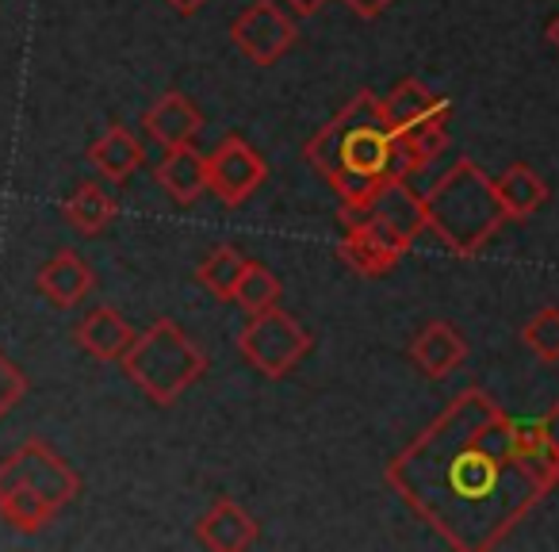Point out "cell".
Returning a JSON list of instances; mask_svg holds the SVG:
<instances>
[{
    "label": "cell",
    "mask_w": 559,
    "mask_h": 552,
    "mask_svg": "<svg viewBox=\"0 0 559 552\" xmlns=\"http://www.w3.org/2000/svg\"><path fill=\"white\" fill-rule=\"evenodd\" d=\"M513 419L483 388H464L388 465V488L449 549H498L544 498L510 437Z\"/></svg>",
    "instance_id": "1"
},
{
    "label": "cell",
    "mask_w": 559,
    "mask_h": 552,
    "mask_svg": "<svg viewBox=\"0 0 559 552\" xmlns=\"http://www.w3.org/2000/svg\"><path fill=\"white\" fill-rule=\"evenodd\" d=\"M426 223L437 238L444 242V249L456 257H475L490 238L498 234V226L506 223L502 203H498L495 180L479 169V162L460 157L452 162V169L429 188L426 196Z\"/></svg>",
    "instance_id": "2"
},
{
    "label": "cell",
    "mask_w": 559,
    "mask_h": 552,
    "mask_svg": "<svg viewBox=\"0 0 559 552\" xmlns=\"http://www.w3.org/2000/svg\"><path fill=\"white\" fill-rule=\"evenodd\" d=\"M119 365L139 384L142 396L154 399L157 407H173L207 373V353L173 319H157L134 338V345Z\"/></svg>",
    "instance_id": "3"
},
{
    "label": "cell",
    "mask_w": 559,
    "mask_h": 552,
    "mask_svg": "<svg viewBox=\"0 0 559 552\" xmlns=\"http://www.w3.org/2000/svg\"><path fill=\"white\" fill-rule=\"evenodd\" d=\"M238 350L261 376L280 380L311 353V334L276 304L261 315H249L246 330L238 334Z\"/></svg>",
    "instance_id": "4"
},
{
    "label": "cell",
    "mask_w": 559,
    "mask_h": 552,
    "mask_svg": "<svg viewBox=\"0 0 559 552\" xmlns=\"http://www.w3.org/2000/svg\"><path fill=\"white\" fill-rule=\"evenodd\" d=\"M9 488H35L62 510L66 503L78 498L81 475L47 442L32 437V442H24L16 453H9V457L0 460V491Z\"/></svg>",
    "instance_id": "5"
},
{
    "label": "cell",
    "mask_w": 559,
    "mask_h": 552,
    "mask_svg": "<svg viewBox=\"0 0 559 552\" xmlns=\"http://www.w3.org/2000/svg\"><path fill=\"white\" fill-rule=\"evenodd\" d=\"M230 39L253 66H276L296 47V20L280 9L276 0H253L230 27Z\"/></svg>",
    "instance_id": "6"
},
{
    "label": "cell",
    "mask_w": 559,
    "mask_h": 552,
    "mask_svg": "<svg viewBox=\"0 0 559 552\" xmlns=\"http://www.w3.org/2000/svg\"><path fill=\"white\" fill-rule=\"evenodd\" d=\"M264 177H269L264 157L238 134L223 139L215 154H207V192H215L218 203H226V208L246 203L264 185Z\"/></svg>",
    "instance_id": "7"
},
{
    "label": "cell",
    "mask_w": 559,
    "mask_h": 552,
    "mask_svg": "<svg viewBox=\"0 0 559 552\" xmlns=\"http://www.w3.org/2000/svg\"><path fill=\"white\" fill-rule=\"evenodd\" d=\"M372 223L383 238H391L406 254L414 246V238L421 231H429L426 200L406 180H383L380 192L372 196Z\"/></svg>",
    "instance_id": "8"
},
{
    "label": "cell",
    "mask_w": 559,
    "mask_h": 552,
    "mask_svg": "<svg viewBox=\"0 0 559 552\" xmlns=\"http://www.w3.org/2000/svg\"><path fill=\"white\" fill-rule=\"evenodd\" d=\"M380 116V96L372 93V89H360L357 96H353L349 104H345L342 111H337L334 119H330L326 127H319V134H314L311 142L304 146L307 162L314 165V169L322 173V177H334L337 169H342V142L345 134L353 131L357 124H365V119Z\"/></svg>",
    "instance_id": "9"
},
{
    "label": "cell",
    "mask_w": 559,
    "mask_h": 552,
    "mask_svg": "<svg viewBox=\"0 0 559 552\" xmlns=\"http://www.w3.org/2000/svg\"><path fill=\"white\" fill-rule=\"evenodd\" d=\"M257 533H261V529H257L253 514L241 510L234 498H218V503H211V510L195 521V537H200V544L211 552L253 549Z\"/></svg>",
    "instance_id": "10"
},
{
    "label": "cell",
    "mask_w": 559,
    "mask_h": 552,
    "mask_svg": "<svg viewBox=\"0 0 559 552\" xmlns=\"http://www.w3.org/2000/svg\"><path fill=\"white\" fill-rule=\"evenodd\" d=\"M142 127H146V134L157 146H188L203 131V116L185 93H165L146 108Z\"/></svg>",
    "instance_id": "11"
},
{
    "label": "cell",
    "mask_w": 559,
    "mask_h": 552,
    "mask_svg": "<svg viewBox=\"0 0 559 552\" xmlns=\"http://www.w3.org/2000/svg\"><path fill=\"white\" fill-rule=\"evenodd\" d=\"M134 338L139 334L131 330V322L108 304L88 312L85 319L78 322V330H73V342L96 361H123L127 350L134 345Z\"/></svg>",
    "instance_id": "12"
},
{
    "label": "cell",
    "mask_w": 559,
    "mask_h": 552,
    "mask_svg": "<svg viewBox=\"0 0 559 552\" xmlns=\"http://www.w3.org/2000/svg\"><path fill=\"white\" fill-rule=\"evenodd\" d=\"M411 361L426 376L444 380V376H452L467 361V342L452 322L437 319V322H429V327H421V334L411 342Z\"/></svg>",
    "instance_id": "13"
},
{
    "label": "cell",
    "mask_w": 559,
    "mask_h": 552,
    "mask_svg": "<svg viewBox=\"0 0 559 552\" xmlns=\"http://www.w3.org/2000/svg\"><path fill=\"white\" fill-rule=\"evenodd\" d=\"M35 284H39V292L50 300V304L62 307V312H70V307H78L81 300L93 292L96 277L81 254H73V249H58V254L39 269V281Z\"/></svg>",
    "instance_id": "14"
},
{
    "label": "cell",
    "mask_w": 559,
    "mask_h": 552,
    "mask_svg": "<svg viewBox=\"0 0 559 552\" xmlns=\"http://www.w3.org/2000/svg\"><path fill=\"white\" fill-rule=\"evenodd\" d=\"M154 180L177 203H195L207 192V154L188 142V146H169L154 169Z\"/></svg>",
    "instance_id": "15"
},
{
    "label": "cell",
    "mask_w": 559,
    "mask_h": 552,
    "mask_svg": "<svg viewBox=\"0 0 559 552\" xmlns=\"http://www.w3.org/2000/svg\"><path fill=\"white\" fill-rule=\"evenodd\" d=\"M388 146H391V127L380 116L357 124L342 142V169H357L368 177H383V165H388Z\"/></svg>",
    "instance_id": "16"
},
{
    "label": "cell",
    "mask_w": 559,
    "mask_h": 552,
    "mask_svg": "<svg viewBox=\"0 0 559 552\" xmlns=\"http://www.w3.org/2000/svg\"><path fill=\"white\" fill-rule=\"evenodd\" d=\"M337 257H342L353 272H360V277H383V272L395 269L403 249L391 238H383L372 223V226H360V231H345L342 246H337Z\"/></svg>",
    "instance_id": "17"
},
{
    "label": "cell",
    "mask_w": 559,
    "mask_h": 552,
    "mask_svg": "<svg viewBox=\"0 0 559 552\" xmlns=\"http://www.w3.org/2000/svg\"><path fill=\"white\" fill-rule=\"evenodd\" d=\"M142 157H146L142 154V142L134 139L127 127H108V131L88 146V162H93V169L104 173L108 180H116V185H123L127 177L139 173Z\"/></svg>",
    "instance_id": "18"
},
{
    "label": "cell",
    "mask_w": 559,
    "mask_h": 552,
    "mask_svg": "<svg viewBox=\"0 0 559 552\" xmlns=\"http://www.w3.org/2000/svg\"><path fill=\"white\" fill-rule=\"evenodd\" d=\"M498 203H502V215L513 223H525L528 215H536L544 200H548V185L540 180V173L528 169V165L513 162L502 177L495 180Z\"/></svg>",
    "instance_id": "19"
},
{
    "label": "cell",
    "mask_w": 559,
    "mask_h": 552,
    "mask_svg": "<svg viewBox=\"0 0 559 552\" xmlns=\"http://www.w3.org/2000/svg\"><path fill=\"white\" fill-rule=\"evenodd\" d=\"M444 104H449V96L429 93V89L421 85L418 78L399 81V85L391 89L388 96H380L383 119H388L391 131H406L411 124H418V119L433 116V111H437V108H444Z\"/></svg>",
    "instance_id": "20"
},
{
    "label": "cell",
    "mask_w": 559,
    "mask_h": 552,
    "mask_svg": "<svg viewBox=\"0 0 559 552\" xmlns=\"http://www.w3.org/2000/svg\"><path fill=\"white\" fill-rule=\"evenodd\" d=\"M55 514H58V506L35 488L0 491V518H4V526L16 529V533H39V529L50 526Z\"/></svg>",
    "instance_id": "21"
},
{
    "label": "cell",
    "mask_w": 559,
    "mask_h": 552,
    "mask_svg": "<svg viewBox=\"0 0 559 552\" xmlns=\"http://www.w3.org/2000/svg\"><path fill=\"white\" fill-rule=\"evenodd\" d=\"M62 211H66V219H70V226H78L81 234H100V231H108V226H111L119 203L111 200L100 185L85 180V185H78V192L66 200Z\"/></svg>",
    "instance_id": "22"
},
{
    "label": "cell",
    "mask_w": 559,
    "mask_h": 552,
    "mask_svg": "<svg viewBox=\"0 0 559 552\" xmlns=\"http://www.w3.org/2000/svg\"><path fill=\"white\" fill-rule=\"evenodd\" d=\"M246 265H249V257L241 254L238 246H226L223 242V246H215L200 261L195 281H200L215 300H230L234 289H238V281H241V272H246Z\"/></svg>",
    "instance_id": "23"
},
{
    "label": "cell",
    "mask_w": 559,
    "mask_h": 552,
    "mask_svg": "<svg viewBox=\"0 0 559 552\" xmlns=\"http://www.w3.org/2000/svg\"><path fill=\"white\" fill-rule=\"evenodd\" d=\"M280 296H284V284H280L276 272L249 261L246 272H241L238 289H234L230 304H238L246 315H261V312H269V307H276Z\"/></svg>",
    "instance_id": "24"
},
{
    "label": "cell",
    "mask_w": 559,
    "mask_h": 552,
    "mask_svg": "<svg viewBox=\"0 0 559 552\" xmlns=\"http://www.w3.org/2000/svg\"><path fill=\"white\" fill-rule=\"evenodd\" d=\"M449 116H452V101L444 108H437L433 116L418 119V124H411L403 131L406 142L414 146V154L421 157V165H433L444 154V146H449Z\"/></svg>",
    "instance_id": "25"
},
{
    "label": "cell",
    "mask_w": 559,
    "mask_h": 552,
    "mask_svg": "<svg viewBox=\"0 0 559 552\" xmlns=\"http://www.w3.org/2000/svg\"><path fill=\"white\" fill-rule=\"evenodd\" d=\"M521 342L540 361L556 365L559 361V307H540V312L521 327Z\"/></svg>",
    "instance_id": "26"
},
{
    "label": "cell",
    "mask_w": 559,
    "mask_h": 552,
    "mask_svg": "<svg viewBox=\"0 0 559 552\" xmlns=\"http://www.w3.org/2000/svg\"><path fill=\"white\" fill-rule=\"evenodd\" d=\"M330 185H334V192L342 196V200H372V196L380 192L383 177H368V173H357V169H337L334 177H330Z\"/></svg>",
    "instance_id": "27"
},
{
    "label": "cell",
    "mask_w": 559,
    "mask_h": 552,
    "mask_svg": "<svg viewBox=\"0 0 559 552\" xmlns=\"http://www.w3.org/2000/svg\"><path fill=\"white\" fill-rule=\"evenodd\" d=\"M27 396V376L20 373V365H12L4 353H0V419Z\"/></svg>",
    "instance_id": "28"
},
{
    "label": "cell",
    "mask_w": 559,
    "mask_h": 552,
    "mask_svg": "<svg viewBox=\"0 0 559 552\" xmlns=\"http://www.w3.org/2000/svg\"><path fill=\"white\" fill-rule=\"evenodd\" d=\"M337 223H342V231L372 226V200H342V208H337Z\"/></svg>",
    "instance_id": "29"
},
{
    "label": "cell",
    "mask_w": 559,
    "mask_h": 552,
    "mask_svg": "<svg viewBox=\"0 0 559 552\" xmlns=\"http://www.w3.org/2000/svg\"><path fill=\"white\" fill-rule=\"evenodd\" d=\"M342 4H349V9L357 12L360 20H376V16H383V12H388L395 0H342Z\"/></svg>",
    "instance_id": "30"
},
{
    "label": "cell",
    "mask_w": 559,
    "mask_h": 552,
    "mask_svg": "<svg viewBox=\"0 0 559 552\" xmlns=\"http://www.w3.org/2000/svg\"><path fill=\"white\" fill-rule=\"evenodd\" d=\"M284 4H288L296 16H314V12H319L326 0H284Z\"/></svg>",
    "instance_id": "31"
},
{
    "label": "cell",
    "mask_w": 559,
    "mask_h": 552,
    "mask_svg": "<svg viewBox=\"0 0 559 552\" xmlns=\"http://www.w3.org/2000/svg\"><path fill=\"white\" fill-rule=\"evenodd\" d=\"M544 430H548V442L556 445V453H559V403L544 414Z\"/></svg>",
    "instance_id": "32"
},
{
    "label": "cell",
    "mask_w": 559,
    "mask_h": 552,
    "mask_svg": "<svg viewBox=\"0 0 559 552\" xmlns=\"http://www.w3.org/2000/svg\"><path fill=\"white\" fill-rule=\"evenodd\" d=\"M165 4H169L173 12H180V16H195V12H200L207 0H165Z\"/></svg>",
    "instance_id": "33"
},
{
    "label": "cell",
    "mask_w": 559,
    "mask_h": 552,
    "mask_svg": "<svg viewBox=\"0 0 559 552\" xmlns=\"http://www.w3.org/2000/svg\"><path fill=\"white\" fill-rule=\"evenodd\" d=\"M548 39H551V47L559 50V16H556V20H551V24H548Z\"/></svg>",
    "instance_id": "34"
}]
</instances>
